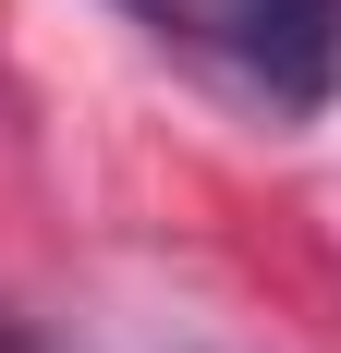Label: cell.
Masks as SVG:
<instances>
[{
	"label": "cell",
	"instance_id": "cell-1",
	"mask_svg": "<svg viewBox=\"0 0 341 353\" xmlns=\"http://www.w3.org/2000/svg\"><path fill=\"white\" fill-rule=\"evenodd\" d=\"M122 12L280 110H317L341 85V0H122Z\"/></svg>",
	"mask_w": 341,
	"mask_h": 353
},
{
	"label": "cell",
	"instance_id": "cell-2",
	"mask_svg": "<svg viewBox=\"0 0 341 353\" xmlns=\"http://www.w3.org/2000/svg\"><path fill=\"white\" fill-rule=\"evenodd\" d=\"M0 353H37V341H25V329H12V317H0Z\"/></svg>",
	"mask_w": 341,
	"mask_h": 353
}]
</instances>
